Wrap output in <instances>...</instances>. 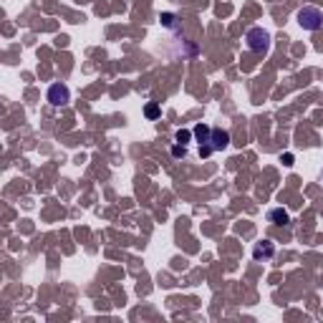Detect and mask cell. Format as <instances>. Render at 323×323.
Listing matches in <instances>:
<instances>
[{"instance_id": "5", "label": "cell", "mask_w": 323, "mask_h": 323, "mask_svg": "<svg viewBox=\"0 0 323 323\" xmlns=\"http://www.w3.org/2000/svg\"><path fill=\"white\" fill-rule=\"evenodd\" d=\"M273 252H275V248H273V243H270V240L257 243V245H255V250H252L255 260H260V257H273Z\"/></svg>"}, {"instance_id": "11", "label": "cell", "mask_w": 323, "mask_h": 323, "mask_svg": "<svg viewBox=\"0 0 323 323\" xmlns=\"http://www.w3.org/2000/svg\"><path fill=\"white\" fill-rule=\"evenodd\" d=\"M212 152H215V149H212L210 144H205V146H200V154H202V157H210Z\"/></svg>"}, {"instance_id": "1", "label": "cell", "mask_w": 323, "mask_h": 323, "mask_svg": "<svg viewBox=\"0 0 323 323\" xmlns=\"http://www.w3.org/2000/svg\"><path fill=\"white\" fill-rule=\"evenodd\" d=\"M245 40H248V48L252 53H268L270 51V33L263 31V28H250Z\"/></svg>"}, {"instance_id": "9", "label": "cell", "mask_w": 323, "mask_h": 323, "mask_svg": "<svg viewBox=\"0 0 323 323\" xmlns=\"http://www.w3.org/2000/svg\"><path fill=\"white\" fill-rule=\"evenodd\" d=\"M177 142H189V132H187V129H179V132H177Z\"/></svg>"}, {"instance_id": "4", "label": "cell", "mask_w": 323, "mask_h": 323, "mask_svg": "<svg viewBox=\"0 0 323 323\" xmlns=\"http://www.w3.org/2000/svg\"><path fill=\"white\" fill-rule=\"evenodd\" d=\"M230 144V134L222 132V129H212V134H210V146L217 152V149H225Z\"/></svg>"}, {"instance_id": "12", "label": "cell", "mask_w": 323, "mask_h": 323, "mask_svg": "<svg viewBox=\"0 0 323 323\" xmlns=\"http://www.w3.org/2000/svg\"><path fill=\"white\" fill-rule=\"evenodd\" d=\"M283 164H288V167H290V164H293V154H286V157H283Z\"/></svg>"}, {"instance_id": "6", "label": "cell", "mask_w": 323, "mask_h": 323, "mask_svg": "<svg viewBox=\"0 0 323 323\" xmlns=\"http://www.w3.org/2000/svg\"><path fill=\"white\" fill-rule=\"evenodd\" d=\"M210 134H212V129H210L207 124H197V126H195V137H197L200 146L210 144Z\"/></svg>"}, {"instance_id": "3", "label": "cell", "mask_w": 323, "mask_h": 323, "mask_svg": "<svg viewBox=\"0 0 323 323\" xmlns=\"http://www.w3.org/2000/svg\"><path fill=\"white\" fill-rule=\"evenodd\" d=\"M48 101L53 106H63V104H69V89L63 83H53L51 89H48Z\"/></svg>"}, {"instance_id": "8", "label": "cell", "mask_w": 323, "mask_h": 323, "mask_svg": "<svg viewBox=\"0 0 323 323\" xmlns=\"http://www.w3.org/2000/svg\"><path fill=\"white\" fill-rule=\"evenodd\" d=\"M144 114H146L149 119H157V116H159V109H157V104H149L146 109H144Z\"/></svg>"}, {"instance_id": "2", "label": "cell", "mask_w": 323, "mask_h": 323, "mask_svg": "<svg viewBox=\"0 0 323 323\" xmlns=\"http://www.w3.org/2000/svg\"><path fill=\"white\" fill-rule=\"evenodd\" d=\"M298 23L306 31H321L323 28V13L313 5H306V8L298 10Z\"/></svg>"}, {"instance_id": "7", "label": "cell", "mask_w": 323, "mask_h": 323, "mask_svg": "<svg viewBox=\"0 0 323 323\" xmlns=\"http://www.w3.org/2000/svg\"><path fill=\"white\" fill-rule=\"evenodd\" d=\"M268 220H270L273 225H286V222H288V212L281 210V207H278V210H270V212H268Z\"/></svg>"}, {"instance_id": "10", "label": "cell", "mask_w": 323, "mask_h": 323, "mask_svg": "<svg viewBox=\"0 0 323 323\" xmlns=\"http://www.w3.org/2000/svg\"><path fill=\"white\" fill-rule=\"evenodd\" d=\"M172 154H175V157H184L187 149H184V146H172Z\"/></svg>"}]
</instances>
